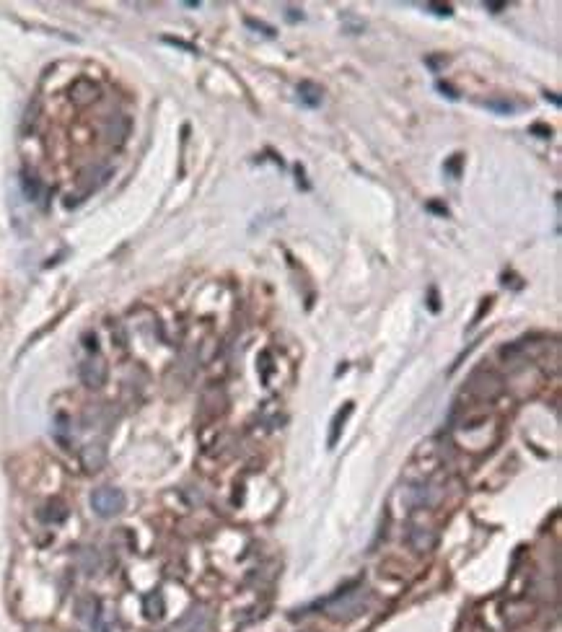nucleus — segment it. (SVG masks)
<instances>
[{"mask_svg":"<svg viewBox=\"0 0 562 632\" xmlns=\"http://www.w3.org/2000/svg\"><path fill=\"white\" fill-rule=\"evenodd\" d=\"M127 133H130V122L124 120L122 114H114L112 120L106 122V140H109L114 148H120V145L127 140Z\"/></svg>","mask_w":562,"mask_h":632,"instance_id":"423d86ee","label":"nucleus"},{"mask_svg":"<svg viewBox=\"0 0 562 632\" xmlns=\"http://www.w3.org/2000/svg\"><path fill=\"white\" fill-rule=\"evenodd\" d=\"M485 8H490L492 13H498V10L505 8V3H485Z\"/></svg>","mask_w":562,"mask_h":632,"instance_id":"412c9836","label":"nucleus"},{"mask_svg":"<svg viewBox=\"0 0 562 632\" xmlns=\"http://www.w3.org/2000/svg\"><path fill=\"white\" fill-rule=\"evenodd\" d=\"M350 415H353V402H348V405H345V407H342V409L337 412V415H335V420H332V433H329V449H332V446H335V443L339 440L342 425H345V420H348Z\"/></svg>","mask_w":562,"mask_h":632,"instance_id":"9d476101","label":"nucleus"},{"mask_svg":"<svg viewBox=\"0 0 562 632\" xmlns=\"http://www.w3.org/2000/svg\"><path fill=\"white\" fill-rule=\"evenodd\" d=\"M459 163H461V156H456V158H453V161H451L446 169H449V171H453V174H459Z\"/></svg>","mask_w":562,"mask_h":632,"instance_id":"aec40b11","label":"nucleus"},{"mask_svg":"<svg viewBox=\"0 0 562 632\" xmlns=\"http://www.w3.org/2000/svg\"><path fill=\"white\" fill-rule=\"evenodd\" d=\"M246 26H249V29L262 31L265 37H275V29H272V26H267V24H259V21H254V19H246Z\"/></svg>","mask_w":562,"mask_h":632,"instance_id":"2eb2a0df","label":"nucleus"},{"mask_svg":"<svg viewBox=\"0 0 562 632\" xmlns=\"http://www.w3.org/2000/svg\"><path fill=\"white\" fill-rule=\"evenodd\" d=\"M430 308L438 311V293H435V288H430Z\"/></svg>","mask_w":562,"mask_h":632,"instance_id":"6ab92c4d","label":"nucleus"},{"mask_svg":"<svg viewBox=\"0 0 562 632\" xmlns=\"http://www.w3.org/2000/svg\"><path fill=\"white\" fill-rule=\"evenodd\" d=\"M81 461L88 472H99L106 464V449H104L102 443H88L81 454Z\"/></svg>","mask_w":562,"mask_h":632,"instance_id":"0eeeda50","label":"nucleus"},{"mask_svg":"<svg viewBox=\"0 0 562 632\" xmlns=\"http://www.w3.org/2000/svg\"><path fill=\"white\" fill-rule=\"evenodd\" d=\"M428 8L433 13H438V16H451V6H435V3H430Z\"/></svg>","mask_w":562,"mask_h":632,"instance_id":"dca6fc26","label":"nucleus"},{"mask_svg":"<svg viewBox=\"0 0 562 632\" xmlns=\"http://www.w3.org/2000/svg\"><path fill=\"white\" fill-rule=\"evenodd\" d=\"M21 189H24V194H26L29 200H39V194H41L39 176L31 171H21Z\"/></svg>","mask_w":562,"mask_h":632,"instance_id":"9b49d317","label":"nucleus"},{"mask_svg":"<svg viewBox=\"0 0 562 632\" xmlns=\"http://www.w3.org/2000/svg\"><path fill=\"white\" fill-rule=\"evenodd\" d=\"M99 96H102V89L88 78H78L71 86V102L78 106H91L93 102H99Z\"/></svg>","mask_w":562,"mask_h":632,"instance_id":"20e7f679","label":"nucleus"},{"mask_svg":"<svg viewBox=\"0 0 562 632\" xmlns=\"http://www.w3.org/2000/svg\"><path fill=\"white\" fill-rule=\"evenodd\" d=\"M485 109H490L495 114H513L518 109V104L511 102V99H487L485 102Z\"/></svg>","mask_w":562,"mask_h":632,"instance_id":"4468645a","label":"nucleus"},{"mask_svg":"<svg viewBox=\"0 0 562 632\" xmlns=\"http://www.w3.org/2000/svg\"><path fill=\"white\" fill-rule=\"evenodd\" d=\"M145 617L148 620H161L164 617V596L158 591L145 596Z\"/></svg>","mask_w":562,"mask_h":632,"instance_id":"ddd939ff","label":"nucleus"},{"mask_svg":"<svg viewBox=\"0 0 562 632\" xmlns=\"http://www.w3.org/2000/svg\"><path fill=\"white\" fill-rule=\"evenodd\" d=\"M124 505H127V498H124V492L120 487L104 485V487H96L91 492V508H93V513L102 516V519H114V516H120L124 510Z\"/></svg>","mask_w":562,"mask_h":632,"instance_id":"f03ea898","label":"nucleus"},{"mask_svg":"<svg viewBox=\"0 0 562 632\" xmlns=\"http://www.w3.org/2000/svg\"><path fill=\"white\" fill-rule=\"evenodd\" d=\"M321 86H317V83L311 81H303L301 86H298V99L306 104V106H319L321 104Z\"/></svg>","mask_w":562,"mask_h":632,"instance_id":"1a4fd4ad","label":"nucleus"},{"mask_svg":"<svg viewBox=\"0 0 562 632\" xmlns=\"http://www.w3.org/2000/svg\"><path fill=\"white\" fill-rule=\"evenodd\" d=\"M26 632H44V630H26Z\"/></svg>","mask_w":562,"mask_h":632,"instance_id":"4be33fe9","label":"nucleus"},{"mask_svg":"<svg viewBox=\"0 0 562 632\" xmlns=\"http://www.w3.org/2000/svg\"><path fill=\"white\" fill-rule=\"evenodd\" d=\"M285 16H288V21H301V19H303V13H301V10H296V8H288Z\"/></svg>","mask_w":562,"mask_h":632,"instance_id":"a211bd4d","label":"nucleus"},{"mask_svg":"<svg viewBox=\"0 0 562 632\" xmlns=\"http://www.w3.org/2000/svg\"><path fill=\"white\" fill-rule=\"evenodd\" d=\"M102 614H104L102 604L96 602V599H91V596H88V599H83V602L78 604V620H81V624L86 627V630H88V627H91V624L96 622Z\"/></svg>","mask_w":562,"mask_h":632,"instance_id":"6e6552de","label":"nucleus"},{"mask_svg":"<svg viewBox=\"0 0 562 632\" xmlns=\"http://www.w3.org/2000/svg\"><path fill=\"white\" fill-rule=\"evenodd\" d=\"M81 378L88 389L104 387V381H106V366H104L99 357H88V360L81 363Z\"/></svg>","mask_w":562,"mask_h":632,"instance_id":"39448f33","label":"nucleus"},{"mask_svg":"<svg viewBox=\"0 0 562 632\" xmlns=\"http://www.w3.org/2000/svg\"><path fill=\"white\" fill-rule=\"evenodd\" d=\"M368 604H371L368 588L355 583V586H350L345 591H339L337 596L327 599V602L321 604V609L335 622H350V620H358L360 614L368 609Z\"/></svg>","mask_w":562,"mask_h":632,"instance_id":"f257e3e1","label":"nucleus"},{"mask_svg":"<svg viewBox=\"0 0 562 632\" xmlns=\"http://www.w3.org/2000/svg\"><path fill=\"white\" fill-rule=\"evenodd\" d=\"M39 516H41V521H47V523H60V521L68 519V508H65L62 503H57V500H52V503L44 505V510H41Z\"/></svg>","mask_w":562,"mask_h":632,"instance_id":"f8f14e48","label":"nucleus"},{"mask_svg":"<svg viewBox=\"0 0 562 632\" xmlns=\"http://www.w3.org/2000/svg\"><path fill=\"white\" fill-rule=\"evenodd\" d=\"M438 91H443V96H449V99H459V93L453 91L451 86H446V83H438Z\"/></svg>","mask_w":562,"mask_h":632,"instance_id":"f3484780","label":"nucleus"},{"mask_svg":"<svg viewBox=\"0 0 562 632\" xmlns=\"http://www.w3.org/2000/svg\"><path fill=\"white\" fill-rule=\"evenodd\" d=\"M210 627H213V617H210V612H207L205 606H192L182 620H176V622L171 624V630L169 632H210Z\"/></svg>","mask_w":562,"mask_h":632,"instance_id":"7ed1b4c3","label":"nucleus"}]
</instances>
